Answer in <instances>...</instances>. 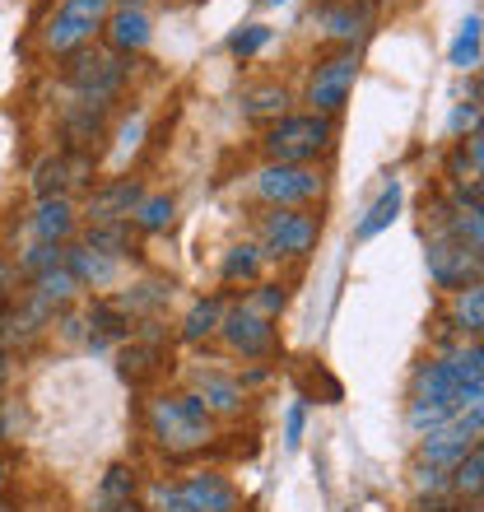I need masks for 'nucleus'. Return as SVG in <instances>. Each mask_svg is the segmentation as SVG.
<instances>
[{"label": "nucleus", "mask_w": 484, "mask_h": 512, "mask_svg": "<svg viewBox=\"0 0 484 512\" xmlns=\"http://www.w3.org/2000/svg\"><path fill=\"white\" fill-rule=\"evenodd\" d=\"M75 233V205L66 196H52V201H38L33 210V238L47 247H61Z\"/></svg>", "instance_id": "nucleus-17"}, {"label": "nucleus", "mask_w": 484, "mask_h": 512, "mask_svg": "<svg viewBox=\"0 0 484 512\" xmlns=\"http://www.w3.org/2000/svg\"><path fill=\"white\" fill-rule=\"evenodd\" d=\"M317 233L322 224L308 210H270L261 219V256H308Z\"/></svg>", "instance_id": "nucleus-8"}, {"label": "nucleus", "mask_w": 484, "mask_h": 512, "mask_svg": "<svg viewBox=\"0 0 484 512\" xmlns=\"http://www.w3.org/2000/svg\"><path fill=\"white\" fill-rule=\"evenodd\" d=\"M0 382H5V350H0Z\"/></svg>", "instance_id": "nucleus-42"}, {"label": "nucleus", "mask_w": 484, "mask_h": 512, "mask_svg": "<svg viewBox=\"0 0 484 512\" xmlns=\"http://www.w3.org/2000/svg\"><path fill=\"white\" fill-rule=\"evenodd\" d=\"M256 196L270 201L275 210H298V205L322 196V177L308 163H266L256 173Z\"/></svg>", "instance_id": "nucleus-6"}, {"label": "nucleus", "mask_w": 484, "mask_h": 512, "mask_svg": "<svg viewBox=\"0 0 484 512\" xmlns=\"http://www.w3.org/2000/svg\"><path fill=\"white\" fill-rule=\"evenodd\" d=\"M149 438L168 452V457H191L215 438V415L201 405L196 391H177V396H159L149 405Z\"/></svg>", "instance_id": "nucleus-2"}, {"label": "nucleus", "mask_w": 484, "mask_h": 512, "mask_svg": "<svg viewBox=\"0 0 484 512\" xmlns=\"http://www.w3.org/2000/svg\"><path fill=\"white\" fill-rule=\"evenodd\" d=\"M354 80H359V56H354V52H336L331 61H322V66L312 70V80H308V103H312V112H322V117H336V112L350 103Z\"/></svg>", "instance_id": "nucleus-9"}, {"label": "nucleus", "mask_w": 484, "mask_h": 512, "mask_svg": "<svg viewBox=\"0 0 484 512\" xmlns=\"http://www.w3.org/2000/svg\"><path fill=\"white\" fill-rule=\"evenodd\" d=\"M163 364H168V350H163L159 340H135V336H131V345L121 350L117 373L131 382V387H145V382L154 378Z\"/></svg>", "instance_id": "nucleus-18"}, {"label": "nucleus", "mask_w": 484, "mask_h": 512, "mask_svg": "<svg viewBox=\"0 0 484 512\" xmlns=\"http://www.w3.org/2000/svg\"><path fill=\"white\" fill-rule=\"evenodd\" d=\"M480 401H484V350H480V340H471L457 354L419 368L415 401H410V429L429 433Z\"/></svg>", "instance_id": "nucleus-1"}, {"label": "nucleus", "mask_w": 484, "mask_h": 512, "mask_svg": "<svg viewBox=\"0 0 484 512\" xmlns=\"http://www.w3.org/2000/svg\"><path fill=\"white\" fill-rule=\"evenodd\" d=\"M219 275H224V284L256 280V275H261V247H252V243L233 247V252L224 256V266H219Z\"/></svg>", "instance_id": "nucleus-30"}, {"label": "nucleus", "mask_w": 484, "mask_h": 512, "mask_svg": "<svg viewBox=\"0 0 484 512\" xmlns=\"http://www.w3.org/2000/svg\"><path fill=\"white\" fill-rule=\"evenodd\" d=\"M140 201H145L140 182H135V177H117V182H108V187L89 191L84 215H89V224H131V215H135V205Z\"/></svg>", "instance_id": "nucleus-13"}, {"label": "nucleus", "mask_w": 484, "mask_h": 512, "mask_svg": "<svg viewBox=\"0 0 484 512\" xmlns=\"http://www.w3.org/2000/svg\"><path fill=\"white\" fill-rule=\"evenodd\" d=\"M0 512H19V508H14V503H10V499H0Z\"/></svg>", "instance_id": "nucleus-40"}, {"label": "nucleus", "mask_w": 484, "mask_h": 512, "mask_svg": "<svg viewBox=\"0 0 484 512\" xmlns=\"http://www.w3.org/2000/svg\"><path fill=\"white\" fill-rule=\"evenodd\" d=\"M331 135H336V126L322 112H284L266 131V154L270 163H312L317 154L331 149Z\"/></svg>", "instance_id": "nucleus-3"}, {"label": "nucleus", "mask_w": 484, "mask_h": 512, "mask_svg": "<svg viewBox=\"0 0 484 512\" xmlns=\"http://www.w3.org/2000/svg\"><path fill=\"white\" fill-rule=\"evenodd\" d=\"M289 112V89L284 84H256L242 94V117L247 122H280Z\"/></svg>", "instance_id": "nucleus-23"}, {"label": "nucleus", "mask_w": 484, "mask_h": 512, "mask_svg": "<svg viewBox=\"0 0 484 512\" xmlns=\"http://www.w3.org/2000/svg\"><path fill=\"white\" fill-rule=\"evenodd\" d=\"M131 499H135V466L117 461V466H108L103 485H98V512H121L131 508Z\"/></svg>", "instance_id": "nucleus-24"}, {"label": "nucleus", "mask_w": 484, "mask_h": 512, "mask_svg": "<svg viewBox=\"0 0 484 512\" xmlns=\"http://www.w3.org/2000/svg\"><path fill=\"white\" fill-rule=\"evenodd\" d=\"M5 471H10V466H5V457H0V485H5Z\"/></svg>", "instance_id": "nucleus-41"}, {"label": "nucleus", "mask_w": 484, "mask_h": 512, "mask_svg": "<svg viewBox=\"0 0 484 512\" xmlns=\"http://www.w3.org/2000/svg\"><path fill=\"white\" fill-rule=\"evenodd\" d=\"M447 485L457 489V494H471V499L480 494V485H484V452L480 447H471V452L452 466V480H447Z\"/></svg>", "instance_id": "nucleus-31"}, {"label": "nucleus", "mask_w": 484, "mask_h": 512, "mask_svg": "<svg viewBox=\"0 0 484 512\" xmlns=\"http://www.w3.org/2000/svg\"><path fill=\"white\" fill-rule=\"evenodd\" d=\"M66 140L75 149H84V154H94V140H103V108L98 103H80V108L66 117Z\"/></svg>", "instance_id": "nucleus-25"}, {"label": "nucleus", "mask_w": 484, "mask_h": 512, "mask_svg": "<svg viewBox=\"0 0 484 512\" xmlns=\"http://www.w3.org/2000/svg\"><path fill=\"white\" fill-rule=\"evenodd\" d=\"M322 24H326V33H331L336 42H354L363 33V24H368V19H363V10L354 5V0H345V5H326Z\"/></svg>", "instance_id": "nucleus-28"}, {"label": "nucleus", "mask_w": 484, "mask_h": 512, "mask_svg": "<svg viewBox=\"0 0 484 512\" xmlns=\"http://www.w3.org/2000/svg\"><path fill=\"white\" fill-rule=\"evenodd\" d=\"M219 317H224V303H219V298L191 303V312L182 317V340H205L210 331H219Z\"/></svg>", "instance_id": "nucleus-29"}, {"label": "nucleus", "mask_w": 484, "mask_h": 512, "mask_svg": "<svg viewBox=\"0 0 484 512\" xmlns=\"http://www.w3.org/2000/svg\"><path fill=\"white\" fill-rule=\"evenodd\" d=\"M103 28H108V42H112V52H117V56L145 52L149 38H154L149 14L140 10V5H121V10H112L108 19H103Z\"/></svg>", "instance_id": "nucleus-14"}, {"label": "nucleus", "mask_w": 484, "mask_h": 512, "mask_svg": "<svg viewBox=\"0 0 484 512\" xmlns=\"http://www.w3.org/2000/svg\"><path fill=\"white\" fill-rule=\"evenodd\" d=\"M94 252H108V256H121L131 247V224H89V243Z\"/></svg>", "instance_id": "nucleus-33"}, {"label": "nucleus", "mask_w": 484, "mask_h": 512, "mask_svg": "<svg viewBox=\"0 0 484 512\" xmlns=\"http://www.w3.org/2000/svg\"><path fill=\"white\" fill-rule=\"evenodd\" d=\"M126 56L117 52H75L66 66V80L75 84V94L84 98V103H98V108H108L112 98L121 94V84H126Z\"/></svg>", "instance_id": "nucleus-4"}, {"label": "nucleus", "mask_w": 484, "mask_h": 512, "mask_svg": "<svg viewBox=\"0 0 484 512\" xmlns=\"http://www.w3.org/2000/svg\"><path fill=\"white\" fill-rule=\"evenodd\" d=\"M219 331H224V340H229L238 354H247V359H270V354L280 350V331H275V322L261 317L256 308H247V303H238V308L224 312V317H219Z\"/></svg>", "instance_id": "nucleus-10"}, {"label": "nucleus", "mask_w": 484, "mask_h": 512, "mask_svg": "<svg viewBox=\"0 0 484 512\" xmlns=\"http://www.w3.org/2000/svg\"><path fill=\"white\" fill-rule=\"evenodd\" d=\"M89 177H94V154H84V149L47 154L33 168V191H38V201H52V196H66L70 187H84Z\"/></svg>", "instance_id": "nucleus-11"}, {"label": "nucleus", "mask_w": 484, "mask_h": 512, "mask_svg": "<svg viewBox=\"0 0 484 512\" xmlns=\"http://www.w3.org/2000/svg\"><path fill=\"white\" fill-rule=\"evenodd\" d=\"M108 14H112V0H61V10L47 19L42 42H47L52 52H80L84 42L103 28Z\"/></svg>", "instance_id": "nucleus-5"}, {"label": "nucleus", "mask_w": 484, "mask_h": 512, "mask_svg": "<svg viewBox=\"0 0 484 512\" xmlns=\"http://www.w3.org/2000/svg\"><path fill=\"white\" fill-rule=\"evenodd\" d=\"M66 270L80 280V289L84 284H112V275H117V256H108V252H94V247H70L66 252Z\"/></svg>", "instance_id": "nucleus-22"}, {"label": "nucleus", "mask_w": 484, "mask_h": 512, "mask_svg": "<svg viewBox=\"0 0 484 512\" xmlns=\"http://www.w3.org/2000/svg\"><path fill=\"white\" fill-rule=\"evenodd\" d=\"M303 429H308V401L298 396V401L289 405V419H284V447H289V452L303 443Z\"/></svg>", "instance_id": "nucleus-37"}, {"label": "nucleus", "mask_w": 484, "mask_h": 512, "mask_svg": "<svg viewBox=\"0 0 484 512\" xmlns=\"http://www.w3.org/2000/svg\"><path fill=\"white\" fill-rule=\"evenodd\" d=\"M396 215H401V182L391 177L387 187L377 191V201L363 210V219L354 224V243H373L382 229H391L396 224Z\"/></svg>", "instance_id": "nucleus-20"}, {"label": "nucleus", "mask_w": 484, "mask_h": 512, "mask_svg": "<svg viewBox=\"0 0 484 512\" xmlns=\"http://www.w3.org/2000/svg\"><path fill=\"white\" fill-rule=\"evenodd\" d=\"M480 424H484V405H471V410H461L452 415L447 424L424 433V461L438 466V471H452L471 447H480Z\"/></svg>", "instance_id": "nucleus-7"}, {"label": "nucleus", "mask_w": 484, "mask_h": 512, "mask_svg": "<svg viewBox=\"0 0 484 512\" xmlns=\"http://www.w3.org/2000/svg\"><path fill=\"white\" fill-rule=\"evenodd\" d=\"M126 5H140V0H126Z\"/></svg>", "instance_id": "nucleus-44"}, {"label": "nucleus", "mask_w": 484, "mask_h": 512, "mask_svg": "<svg viewBox=\"0 0 484 512\" xmlns=\"http://www.w3.org/2000/svg\"><path fill=\"white\" fill-rule=\"evenodd\" d=\"M177 489L187 494V503L196 512H233L238 508V489H233L219 471H196V475H187Z\"/></svg>", "instance_id": "nucleus-15"}, {"label": "nucleus", "mask_w": 484, "mask_h": 512, "mask_svg": "<svg viewBox=\"0 0 484 512\" xmlns=\"http://www.w3.org/2000/svg\"><path fill=\"white\" fill-rule=\"evenodd\" d=\"M154 512H196L177 485H154Z\"/></svg>", "instance_id": "nucleus-38"}, {"label": "nucleus", "mask_w": 484, "mask_h": 512, "mask_svg": "<svg viewBox=\"0 0 484 512\" xmlns=\"http://www.w3.org/2000/svg\"><path fill=\"white\" fill-rule=\"evenodd\" d=\"M173 215H177V201L168 196V191H154V196H145V201L135 205L131 224L140 233H163L168 224H173Z\"/></svg>", "instance_id": "nucleus-26"}, {"label": "nucleus", "mask_w": 484, "mask_h": 512, "mask_svg": "<svg viewBox=\"0 0 484 512\" xmlns=\"http://www.w3.org/2000/svg\"><path fill=\"white\" fill-rule=\"evenodd\" d=\"M247 308H256L261 317H270V322H275V317L284 312V289H280V284H261V289L252 294V303H247Z\"/></svg>", "instance_id": "nucleus-36"}, {"label": "nucleus", "mask_w": 484, "mask_h": 512, "mask_svg": "<svg viewBox=\"0 0 484 512\" xmlns=\"http://www.w3.org/2000/svg\"><path fill=\"white\" fill-rule=\"evenodd\" d=\"M475 122H480V108H475V103H461V108L452 112V135H461L466 126L475 131Z\"/></svg>", "instance_id": "nucleus-39"}, {"label": "nucleus", "mask_w": 484, "mask_h": 512, "mask_svg": "<svg viewBox=\"0 0 484 512\" xmlns=\"http://www.w3.org/2000/svg\"><path fill=\"white\" fill-rule=\"evenodd\" d=\"M270 5H284V0H270Z\"/></svg>", "instance_id": "nucleus-43"}, {"label": "nucleus", "mask_w": 484, "mask_h": 512, "mask_svg": "<svg viewBox=\"0 0 484 512\" xmlns=\"http://www.w3.org/2000/svg\"><path fill=\"white\" fill-rule=\"evenodd\" d=\"M75 294H80V280H75V275H70L66 266H56V270H42V275H33V303H38L42 312L70 308V303H75Z\"/></svg>", "instance_id": "nucleus-21"}, {"label": "nucleus", "mask_w": 484, "mask_h": 512, "mask_svg": "<svg viewBox=\"0 0 484 512\" xmlns=\"http://www.w3.org/2000/svg\"><path fill=\"white\" fill-rule=\"evenodd\" d=\"M452 322H457L461 336L480 340V331H484V289H480V284H466V289H457V308H452Z\"/></svg>", "instance_id": "nucleus-27"}, {"label": "nucleus", "mask_w": 484, "mask_h": 512, "mask_svg": "<svg viewBox=\"0 0 484 512\" xmlns=\"http://www.w3.org/2000/svg\"><path fill=\"white\" fill-rule=\"evenodd\" d=\"M56 266H66V247L38 243L33 252L24 256V275H28V280H33V275H42V270H56Z\"/></svg>", "instance_id": "nucleus-34"}, {"label": "nucleus", "mask_w": 484, "mask_h": 512, "mask_svg": "<svg viewBox=\"0 0 484 512\" xmlns=\"http://www.w3.org/2000/svg\"><path fill=\"white\" fill-rule=\"evenodd\" d=\"M429 275L443 289H466V284H480V252L457 238H433L429 243Z\"/></svg>", "instance_id": "nucleus-12"}, {"label": "nucleus", "mask_w": 484, "mask_h": 512, "mask_svg": "<svg viewBox=\"0 0 484 512\" xmlns=\"http://www.w3.org/2000/svg\"><path fill=\"white\" fill-rule=\"evenodd\" d=\"M196 396L210 415H238L247 405V387L238 378H224V373H201L196 378Z\"/></svg>", "instance_id": "nucleus-19"}, {"label": "nucleus", "mask_w": 484, "mask_h": 512, "mask_svg": "<svg viewBox=\"0 0 484 512\" xmlns=\"http://www.w3.org/2000/svg\"><path fill=\"white\" fill-rule=\"evenodd\" d=\"M452 66H457V70H475V66H480V14H471V19L461 24L457 42H452Z\"/></svg>", "instance_id": "nucleus-32"}, {"label": "nucleus", "mask_w": 484, "mask_h": 512, "mask_svg": "<svg viewBox=\"0 0 484 512\" xmlns=\"http://www.w3.org/2000/svg\"><path fill=\"white\" fill-rule=\"evenodd\" d=\"M131 322H135V317L121 308L117 298H98L94 308H89V345H94V350H103V345H112V340L135 336Z\"/></svg>", "instance_id": "nucleus-16"}, {"label": "nucleus", "mask_w": 484, "mask_h": 512, "mask_svg": "<svg viewBox=\"0 0 484 512\" xmlns=\"http://www.w3.org/2000/svg\"><path fill=\"white\" fill-rule=\"evenodd\" d=\"M266 42H270V28L266 24H247L242 33H233L229 47H233V56H242V61H247V56H256Z\"/></svg>", "instance_id": "nucleus-35"}]
</instances>
